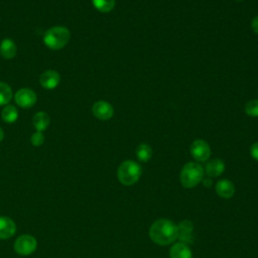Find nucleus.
<instances>
[{
  "instance_id": "7",
  "label": "nucleus",
  "mask_w": 258,
  "mask_h": 258,
  "mask_svg": "<svg viewBox=\"0 0 258 258\" xmlns=\"http://www.w3.org/2000/svg\"><path fill=\"white\" fill-rule=\"evenodd\" d=\"M36 100L37 97L34 91L28 88H22L18 90L14 96L15 103L23 109H28L32 107L36 103Z\"/></svg>"
},
{
  "instance_id": "15",
  "label": "nucleus",
  "mask_w": 258,
  "mask_h": 258,
  "mask_svg": "<svg viewBox=\"0 0 258 258\" xmlns=\"http://www.w3.org/2000/svg\"><path fill=\"white\" fill-rule=\"evenodd\" d=\"M49 116L45 113V112H37L32 119V124L34 126V128L39 131L42 132L44 131L48 125H49Z\"/></svg>"
},
{
  "instance_id": "3",
  "label": "nucleus",
  "mask_w": 258,
  "mask_h": 258,
  "mask_svg": "<svg viewBox=\"0 0 258 258\" xmlns=\"http://www.w3.org/2000/svg\"><path fill=\"white\" fill-rule=\"evenodd\" d=\"M203 177H204L203 166L198 162H187L186 164L183 165L180 171L179 180L184 187L191 188L198 185L202 181Z\"/></svg>"
},
{
  "instance_id": "1",
  "label": "nucleus",
  "mask_w": 258,
  "mask_h": 258,
  "mask_svg": "<svg viewBox=\"0 0 258 258\" xmlns=\"http://www.w3.org/2000/svg\"><path fill=\"white\" fill-rule=\"evenodd\" d=\"M149 236L158 245H169L178 238V227L169 220L159 219L151 225Z\"/></svg>"
},
{
  "instance_id": "12",
  "label": "nucleus",
  "mask_w": 258,
  "mask_h": 258,
  "mask_svg": "<svg viewBox=\"0 0 258 258\" xmlns=\"http://www.w3.org/2000/svg\"><path fill=\"white\" fill-rule=\"evenodd\" d=\"M216 191L220 197H222L224 199H229V198L233 197V195L235 192V186L232 181H230L228 179H222L217 182Z\"/></svg>"
},
{
  "instance_id": "2",
  "label": "nucleus",
  "mask_w": 258,
  "mask_h": 258,
  "mask_svg": "<svg viewBox=\"0 0 258 258\" xmlns=\"http://www.w3.org/2000/svg\"><path fill=\"white\" fill-rule=\"evenodd\" d=\"M70 38L71 32L67 27L53 26L45 31L43 35V42L50 49L58 50L68 44Z\"/></svg>"
},
{
  "instance_id": "13",
  "label": "nucleus",
  "mask_w": 258,
  "mask_h": 258,
  "mask_svg": "<svg viewBox=\"0 0 258 258\" xmlns=\"http://www.w3.org/2000/svg\"><path fill=\"white\" fill-rule=\"evenodd\" d=\"M169 256L170 258H191V251L184 243L178 242L170 248Z\"/></svg>"
},
{
  "instance_id": "4",
  "label": "nucleus",
  "mask_w": 258,
  "mask_h": 258,
  "mask_svg": "<svg viewBox=\"0 0 258 258\" xmlns=\"http://www.w3.org/2000/svg\"><path fill=\"white\" fill-rule=\"evenodd\" d=\"M141 175V167L133 160L123 161L118 169L117 176L119 181L124 185H132L138 181Z\"/></svg>"
},
{
  "instance_id": "20",
  "label": "nucleus",
  "mask_w": 258,
  "mask_h": 258,
  "mask_svg": "<svg viewBox=\"0 0 258 258\" xmlns=\"http://www.w3.org/2000/svg\"><path fill=\"white\" fill-rule=\"evenodd\" d=\"M179 226L180 227L178 228V238H180V240H182V241H187L189 239L190 231L192 229L191 223L184 221V222L180 223Z\"/></svg>"
},
{
  "instance_id": "19",
  "label": "nucleus",
  "mask_w": 258,
  "mask_h": 258,
  "mask_svg": "<svg viewBox=\"0 0 258 258\" xmlns=\"http://www.w3.org/2000/svg\"><path fill=\"white\" fill-rule=\"evenodd\" d=\"M12 99V90L11 88L3 82H0V106L7 105Z\"/></svg>"
},
{
  "instance_id": "22",
  "label": "nucleus",
  "mask_w": 258,
  "mask_h": 258,
  "mask_svg": "<svg viewBox=\"0 0 258 258\" xmlns=\"http://www.w3.org/2000/svg\"><path fill=\"white\" fill-rule=\"evenodd\" d=\"M30 141L32 143V145L34 146H40L43 144L44 142V135L42 134V132H39V131H36L35 133H33L30 137Z\"/></svg>"
},
{
  "instance_id": "16",
  "label": "nucleus",
  "mask_w": 258,
  "mask_h": 258,
  "mask_svg": "<svg viewBox=\"0 0 258 258\" xmlns=\"http://www.w3.org/2000/svg\"><path fill=\"white\" fill-rule=\"evenodd\" d=\"M1 117L6 123H14L18 118V111L12 105H7L1 111Z\"/></svg>"
},
{
  "instance_id": "10",
  "label": "nucleus",
  "mask_w": 258,
  "mask_h": 258,
  "mask_svg": "<svg viewBox=\"0 0 258 258\" xmlns=\"http://www.w3.org/2000/svg\"><path fill=\"white\" fill-rule=\"evenodd\" d=\"M16 232L15 223L8 217H0V239H8Z\"/></svg>"
},
{
  "instance_id": "9",
  "label": "nucleus",
  "mask_w": 258,
  "mask_h": 258,
  "mask_svg": "<svg viewBox=\"0 0 258 258\" xmlns=\"http://www.w3.org/2000/svg\"><path fill=\"white\" fill-rule=\"evenodd\" d=\"M60 81V77L59 74L53 70H48L45 71L44 73L41 74V76L39 77V83L40 85L48 90H52L54 88H56L59 84Z\"/></svg>"
},
{
  "instance_id": "5",
  "label": "nucleus",
  "mask_w": 258,
  "mask_h": 258,
  "mask_svg": "<svg viewBox=\"0 0 258 258\" xmlns=\"http://www.w3.org/2000/svg\"><path fill=\"white\" fill-rule=\"evenodd\" d=\"M37 242L34 237L30 235L19 236L14 243V250L19 255H29L36 249Z\"/></svg>"
},
{
  "instance_id": "14",
  "label": "nucleus",
  "mask_w": 258,
  "mask_h": 258,
  "mask_svg": "<svg viewBox=\"0 0 258 258\" xmlns=\"http://www.w3.org/2000/svg\"><path fill=\"white\" fill-rule=\"evenodd\" d=\"M224 169H225V163L223 162V160L219 158L212 159L206 164V173L212 177L219 176L220 174L223 173Z\"/></svg>"
},
{
  "instance_id": "11",
  "label": "nucleus",
  "mask_w": 258,
  "mask_h": 258,
  "mask_svg": "<svg viewBox=\"0 0 258 258\" xmlns=\"http://www.w3.org/2000/svg\"><path fill=\"white\" fill-rule=\"evenodd\" d=\"M17 47L15 42L10 38H4L0 42V55L5 59H11L16 55Z\"/></svg>"
},
{
  "instance_id": "6",
  "label": "nucleus",
  "mask_w": 258,
  "mask_h": 258,
  "mask_svg": "<svg viewBox=\"0 0 258 258\" xmlns=\"http://www.w3.org/2000/svg\"><path fill=\"white\" fill-rule=\"evenodd\" d=\"M190 154L197 160L204 162L209 159L211 155V148L209 144L203 139L195 140L190 145Z\"/></svg>"
},
{
  "instance_id": "25",
  "label": "nucleus",
  "mask_w": 258,
  "mask_h": 258,
  "mask_svg": "<svg viewBox=\"0 0 258 258\" xmlns=\"http://www.w3.org/2000/svg\"><path fill=\"white\" fill-rule=\"evenodd\" d=\"M4 138V132H3V129L0 127V142L3 140Z\"/></svg>"
},
{
  "instance_id": "21",
  "label": "nucleus",
  "mask_w": 258,
  "mask_h": 258,
  "mask_svg": "<svg viewBox=\"0 0 258 258\" xmlns=\"http://www.w3.org/2000/svg\"><path fill=\"white\" fill-rule=\"evenodd\" d=\"M245 112L250 117H258V100H250L245 105Z\"/></svg>"
},
{
  "instance_id": "17",
  "label": "nucleus",
  "mask_w": 258,
  "mask_h": 258,
  "mask_svg": "<svg viewBox=\"0 0 258 258\" xmlns=\"http://www.w3.org/2000/svg\"><path fill=\"white\" fill-rule=\"evenodd\" d=\"M152 155V149L151 147L146 143H141L136 148V156L140 161L146 162L151 158Z\"/></svg>"
},
{
  "instance_id": "8",
  "label": "nucleus",
  "mask_w": 258,
  "mask_h": 258,
  "mask_svg": "<svg viewBox=\"0 0 258 258\" xmlns=\"http://www.w3.org/2000/svg\"><path fill=\"white\" fill-rule=\"evenodd\" d=\"M92 112L97 119L109 120L114 114V109L111 104L106 101H98L92 107Z\"/></svg>"
},
{
  "instance_id": "18",
  "label": "nucleus",
  "mask_w": 258,
  "mask_h": 258,
  "mask_svg": "<svg viewBox=\"0 0 258 258\" xmlns=\"http://www.w3.org/2000/svg\"><path fill=\"white\" fill-rule=\"evenodd\" d=\"M92 3L94 7L102 13L110 12L115 6V0H92Z\"/></svg>"
},
{
  "instance_id": "23",
  "label": "nucleus",
  "mask_w": 258,
  "mask_h": 258,
  "mask_svg": "<svg viewBox=\"0 0 258 258\" xmlns=\"http://www.w3.org/2000/svg\"><path fill=\"white\" fill-rule=\"evenodd\" d=\"M250 152H251V156L256 159L258 161V142H255L252 146H251V149H250Z\"/></svg>"
},
{
  "instance_id": "26",
  "label": "nucleus",
  "mask_w": 258,
  "mask_h": 258,
  "mask_svg": "<svg viewBox=\"0 0 258 258\" xmlns=\"http://www.w3.org/2000/svg\"><path fill=\"white\" fill-rule=\"evenodd\" d=\"M235 1H242V0H235Z\"/></svg>"
},
{
  "instance_id": "24",
  "label": "nucleus",
  "mask_w": 258,
  "mask_h": 258,
  "mask_svg": "<svg viewBox=\"0 0 258 258\" xmlns=\"http://www.w3.org/2000/svg\"><path fill=\"white\" fill-rule=\"evenodd\" d=\"M251 27H252V30H253L255 33L258 34V15L252 19Z\"/></svg>"
}]
</instances>
